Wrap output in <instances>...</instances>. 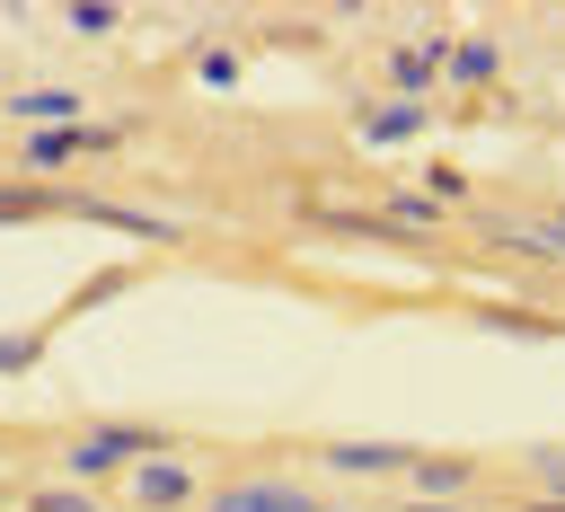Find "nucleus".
Returning a JSON list of instances; mask_svg holds the SVG:
<instances>
[{
    "instance_id": "f257e3e1",
    "label": "nucleus",
    "mask_w": 565,
    "mask_h": 512,
    "mask_svg": "<svg viewBox=\"0 0 565 512\" xmlns=\"http://www.w3.org/2000/svg\"><path fill=\"white\" fill-rule=\"evenodd\" d=\"M168 441L150 433V424H97V433H79L71 450H62V468H71V486H88V477H106V468H132V459H159Z\"/></svg>"
},
{
    "instance_id": "f03ea898",
    "label": "nucleus",
    "mask_w": 565,
    "mask_h": 512,
    "mask_svg": "<svg viewBox=\"0 0 565 512\" xmlns=\"http://www.w3.org/2000/svg\"><path fill=\"white\" fill-rule=\"evenodd\" d=\"M212 512H327V503L309 486H291V477H238V486L212 494Z\"/></svg>"
},
{
    "instance_id": "7ed1b4c3",
    "label": "nucleus",
    "mask_w": 565,
    "mask_h": 512,
    "mask_svg": "<svg viewBox=\"0 0 565 512\" xmlns=\"http://www.w3.org/2000/svg\"><path fill=\"white\" fill-rule=\"evenodd\" d=\"M124 494H132L141 512H168V503H185V494H194V468H185V459H168V450H159V459H132V486H124Z\"/></svg>"
},
{
    "instance_id": "20e7f679",
    "label": "nucleus",
    "mask_w": 565,
    "mask_h": 512,
    "mask_svg": "<svg viewBox=\"0 0 565 512\" xmlns=\"http://www.w3.org/2000/svg\"><path fill=\"white\" fill-rule=\"evenodd\" d=\"M0 115H18L35 132H62V124H79V88H18V97H0Z\"/></svg>"
},
{
    "instance_id": "39448f33",
    "label": "nucleus",
    "mask_w": 565,
    "mask_h": 512,
    "mask_svg": "<svg viewBox=\"0 0 565 512\" xmlns=\"http://www.w3.org/2000/svg\"><path fill=\"white\" fill-rule=\"evenodd\" d=\"M327 468L335 477H388V468H415L406 441H327Z\"/></svg>"
},
{
    "instance_id": "423d86ee",
    "label": "nucleus",
    "mask_w": 565,
    "mask_h": 512,
    "mask_svg": "<svg viewBox=\"0 0 565 512\" xmlns=\"http://www.w3.org/2000/svg\"><path fill=\"white\" fill-rule=\"evenodd\" d=\"M115 132H88V124H62V132H26V168H62L79 150H106Z\"/></svg>"
},
{
    "instance_id": "0eeeda50",
    "label": "nucleus",
    "mask_w": 565,
    "mask_h": 512,
    "mask_svg": "<svg viewBox=\"0 0 565 512\" xmlns=\"http://www.w3.org/2000/svg\"><path fill=\"white\" fill-rule=\"evenodd\" d=\"M424 115H433V106H415V97H388V106L362 124V141H380V150H388V141H415V132H424Z\"/></svg>"
},
{
    "instance_id": "6e6552de",
    "label": "nucleus",
    "mask_w": 565,
    "mask_h": 512,
    "mask_svg": "<svg viewBox=\"0 0 565 512\" xmlns=\"http://www.w3.org/2000/svg\"><path fill=\"white\" fill-rule=\"evenodd\" d=\"M468 477H477L468 459H424V450H415V503H450Z\"/></svg>"
},
{
    "instance_id": "1a4fd4ad",
    "label": "nucleus",
    "mask_w": 565,
    "mask_h": 512,
    "mask_svg": "<svg viewBox=\"0 0 565 512\" xmlns=\"http://www.w3.org/2000/svg\"><path fill=\"white\" fill-rule=\"evenodd\" d=\"M441 62H450V44H433V35H424V44H397V62H388V71H397V88H424Z\"/></svg>"
},
{
    "instance_id": "9d476101",
    "label": "nucleus",
    "mask_w": 565,
    "mask_h": 512,
    "mask_svg": "<svg viewBox=\"0 0 565 512\" xmlns=\"http://www.w3.org/2000/svg\"><path fill=\"white\" fill-rule=\"evenodd\" d=\"M494 62H503V53H494L486 35H468V44H450V71H459V79H494Z\"/></svg>"
},
{
    "instance_id": "9b49d317",
    "label": "nucleus",
    "mask_w": 565,
    "mask_h": 512,
    "mask_svg": "<svg viewBox=\"0 0 565 512\" xmlns=\"http://www.w3.org/2000/svg\"><path fill=\"white\" fill-rule=\"evenodd\" d=\"M26 512H97V503H88V486H44Z\"/></svg>"
},
{
    "instance_id": "f8f14e48",
    "label": "nucleus",
    "mask_w": 565,
    "mask_h": 512,
    "mask_svg": "<svg viewBox=\"0 0 565 512\" xmlns=\"http://www.w3.org/2000/svg\"><path fill=\"white\" fill-rule=\"evenodd\" d=\"M388 230H433V203H424V194H397V203H388Z\"/></svg>"
},
{
    "instance_id": "ddd939ff",
    "label": "nucleus",
    "mask_w": 565,
    "mask_h": 512,
    "mask_svg": "<svg viewBox=\"0 0 565 512\" xmlns=\"http://www.w3.org/2000/svg\"><path fill=\"white\" fill-rule=\"evenodd\" d=\"M106 26H115L106 0H79V9H71V35H106Z\"/></svg>"
},
{
    "instance_id": "4468645a",
    "label": "nucleus",
    "mask_w": 565,
    "mask_h": 512,
    "mask_svg": "<svg viewBox=\"0 0 565 512\" xmlns=\"http://www.w3.org/2000/svg\"><path fill=\"white\" fill-rule=\"evenodd\" d=\"M35 362V335H0V380H18Z\"/></svg>"
},
{
    "instance_id": "2eb2a0df",
    "label": "nucleus",
    "mask_w": 565,
    "mask_h": 512,
    "mask_svg": "<svg viewBox=\"0 0 565 512\" xmlns=\"http://www.w3.org/2000/svg\"><path fill=\"white\" fill-rule=\"evenodd\" d=\"M26 212H44V194H0V221H26Z\"/></svg>"
},
{
    "instance_id": "dca6fc26",
    "label": "nucleus",
    "mask_w": 565,
    "mask_h": 512,
    "mask_svg": "<svg viewBox=\"0 0 565 512\" xmlns=\"http://www.w3.org/2000/svg\"><path fill=\"white\" fill-rule=\"evenodd\" d=\"M530 512H565V503H556V494H539V503H530Z\"/></svg>"
},
{
    "instance_id": "f3484780",
    "label": "nucleus",
    "mask_w": 565,
    "mask_h": 512,
    "mask_svg": "<svg viewBox=\"0 0 565 512\" xmlns=\"http://www.w3.org/2000/svg\"><path fill=\"white\" fill-rule=\"evenodd\" d=\"M406 512H450V503H406Z\"/></svg>"
}]
</instances>
